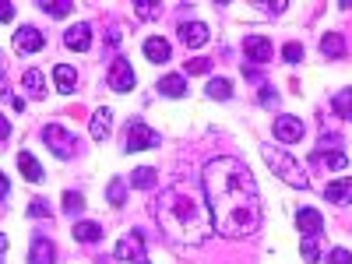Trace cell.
<instances>
[{"instance_id": "obj_1", "label": "cell", "mask_w": 352, "mask_h": 264, "mask_svg": "<svg viewBox=\"0 0 352 264\" xmlns=\"http://www.w3.org/2000/svg\"><path fill=\"white\" fill-rule=\"evenodd\" d=\"M201 190L219 236H254L261 226V194L254 173L236 155H215L201 169Z\"/></svg>"}, {"instance_id": "obj_2", "label": "cell", "mask_w": 352, "mask_h": 264, "mask_svg": "<svg viewBox=\"0 0 352 264\" xmlns=\"http://www.w3.org/2000/svg\"><path fill=\"white\" fill-rule=\"evenodd\" d=\"M155 219L162 226V232L173 243H201L212 229V215L201 208V201L190 197L184 187H169L159 194L155 204Z\"/></svg>"}, {"instance_id": "obj_3", "label": "cell", "mask_w": 352, "mask_h": 264, "mask_svg": "<svg viewBox=\"0 0 352 264\" xmlns=\"http://www.w3.org/2000/svg\"><path fill=\"white\" fill-rule=\"evenodd\" d=\"M261 155H264V162H268V169L278 176L282 184H289V187H296V190H310V180H307V173H303V166L292 159L289 152H282V148H275V144H261Z\"/></svg>"}, {"instance_id": "obj_4", "label": "cell", "mask_w": 352, "mask_h": 264, "mask_svg": "<svg viewBox=\"0 0 352 264\" xmlns=\"http://www.w3.org/2000/svg\"><path fill=\"white\" fill-rule=\"evenodd\" d=\"M43 141L53 148V155H60V159H71L78 152V141H74V134L64 124H46L43 127Z\"/></svg>"}, {"instance_id": "obj_5", "label": "cell", "mask_w": 352, "mask_h": 264, "mask_svg": "<svg viewBox=\"0 0 352 264\" xmlns=\"http://www.w3.org/2000/svg\"><path fill=\"white\" fill-rule=\"evenodd\" d=\"M155 144H159V134L144 124V120H131V124H127V141H124L127 155L144 152V148H155Z\"/></svg>"}, {"instance_id": "obj_6", "label": "cell", "mask_w": 352, "mask_h": 264, "mask_svg": "<svg viewBox=\"0 0 352 264\" xmlns=\"http://www.w3.org/2000/svg\"><path fill=\"white\" fill-rule=\"evenodd\" d=\"M116 261H131V264H148V250H144V236L138 229H131L127 236L116 243Z\"/></svg>"}, {"instance_id": "obj_7", "label": "cell", "mask_w": 352, "mask_h": 264, "mask_svg": "<svg viewBox=\"0 0 352 264\" xmlns=\"http://www.w3.org/2000/svg\"><path fill=\"white\" fill-rule=\"evenodd\" d=\"M138 85V78H134V67L124 60H113V67H109V88L113 92H131V88Z\"/></svg>"}, {"instance_id": "obj_8", "label": "cell", "mask_w": 352, "mask_h": 264, "mask_svg": "<svg viewBox=\"0 0 352 264\" xmlns=\"http://www.w3.org/2000/svg\"><path fill=\"white\" fill-rule=\"evenodd\" d=\"M43 46H46V39H43V32L36 25H21L14 32V50L18 53H39Z\"/></svg>"}, {"instance_id": "obj_9", "label": "cell", "mask_w": 352, "mask_h": 264, "mask_svg": "<svg viewBox=\"0 0 352 264\" xmlns=\"http://www.w3.org/2000/svg\"><path fill=\"white\" fill-rule=\"evenodd\" d=\"M64 46L74 50V53H85V50H92V25H71L67 32H64Z\"/></svg>"}, {"instance_id": "obj_10", "label": "cell", "mask_w": 352, "mask_h": 264, "mask_svg": "<svg viewBox=\"0 0 352 264\" xmlns=\"http://www.w3.org/2000/svg\"><path fill=\"white\" fill-rule=\"evenodd\" d=\"M275 138L282 141V144H296L300 138H303V124L296 120V116H275Z\"/></svg>"}, {"instance_id": "obj_11", "label": "cell", "mask_w": 352, "mask_h": 264, "mask_svg": "<svg viewBox=\"0 0 352 264\" xmlns=\"http://www.w3.org/2000/svg\"><path fill=\"white\" fill-rule=\"evenodd\" d=\"M180 39H184V46L197 50V46H204L212 39V32H208V25H204V21H187V25H180Z\"/></svg>"}, {"instance_id": "obj_12", "label": "cell", "mask_w": 352, "mask_h": 264, "mask_svg": "<svg viewBox=\"0 0 352 264\" xmlns=\"http://www.w3.org/2000/svg\"><path fill=\"white\" fill-rule=\"evenodd\" d=\"M28 264H56V247L46 236H36L28 247Z\"/></svg>"}, {"instance_id": "obj_13", "label": "cell", "mask_w": 352, "mask_h": 264, "mask_svg": "<svg viewBox=\"0 0 352 264\" xmlns=\"http://www.w3.org/2000/svg\"><path fill=\"white\" fill-rule=\"evenodd\" d=\"M53 85H56V92H60V96H71L78 88V71L71 64H56L53 67Z\"/></svg>"}, {"instance_id": "obj_14", "label": "cell", "mask_w": 352, "mask_h": 264, "mask_svg": "<svg viewBox=\"0 0 352 264\" xmlns=\"http://www.w3.org/2000/svg\"><path fill=\"white\" fill-rule=\"evenodd\" d=\"M243 50H247V60H250V64H268V60H272V43L261 39V36H250V39L243 43Z\"/></svg>"}, {"instance_id": "obj_15", "label": "cell", "mask_w": 352, "mask_h": 264, "mask_svg": "<svg viewBox=\"0 0 352 264\" xmlns=\"http://www.w3.org/2000/svg\"><path fill=\"white\" fill-rule=\"evenodd\" d=\"M296 226H300L303 236H317V232L324 229V219H320L317 208H300V212H296Z\"/></svg>"}, {"instance_id": "obj_16", "label": "cell", "mask_w": 352, "mask_h": 264, "mask_svg": "<svg viewBox=\"0 0 352 264\" xmlns=\"http://www.w3.org/2000/svg\"><path fill=\"white\" fill-rule=\"evenodd\" d=\"M109 124H113V109L109 106H99L92 124H88V131H92V141H106L109 138Z\"/></svg>"}, {"instance_id": "obj_17", "label": "cell", "mask_w": 352, "mask_h": 264, "mask_svg": "<svg viewBox=\"0 0 352 264\" xmlns=\"http://www.w3.org/2000/svg\"><path fill=\"white\" fill-rule=\"evenodd\" d=\"M144 56H148L152 64H166L169 56H173V46L162 36H152V39H144Z\"/></svg>"}, {"instance_id": "obj_18", "label": "cell", "mask_w": 352, "mask_h": 264, "mask_svg": "<svg viewBox=\"0 0 352 264\" xmlns=\"http://www.w3.org/2000/svg\"><path fill=\"white\" fill-rule=\"evenodd\" d=\"M324 197L331 204H352V180H335L324 187Z\"/></svg>"}, {"instance_id": "obj_19", "label": "cell", "mask_w": 352, "mask_h": 264, "mask_svg": "<svg viewBox=\"0 0 352 264\" xmlns=\"http://www.w3.org/2000/svg\"><path fill=\"white\" fill-rule=\"evenodd\" d=\"M204 96L215 99V102H226V99L232 96V81H229V78H212L208 85H204Z\"/></svg>"}, {"instance_id": "obj_20", "label": "cell", "mask_w": 352, "mask_h": 264, "mask_svg": "<svg viewBox=\"0 0 352 264\" xmlns=\"http://www.w3.org/2000/svg\"><path fill=\"white\" fill-rule=\"evenodd\" d=\"M159 92L169 96V99H180V96H187V81H184L180 74H166V78L159 81Z\"/></svg>"}, {"instance_id": "obj_21", "label": "cell", "mask_w": 352, "mask_h": 264, "mask_svg": "<svg viewBox=\"0 0 352 264\" xmlns=\"http://www.w3.org/2000/svg\"><path fill=\"white\" fill-rule=\"evenodd\" d=\"M74 240L78 243H99L102 240V226L99 222H78L74 226Z\"/></svg>"}, {"instance_id": "obj_22", "label": "cell", "mask_w": 352, "mask_h": 264, "mask_svg": "<svg viewBox=\"0 0 352 264\" xmlns=\"http://www.w3.org/2000/svg\"><path fill=\"white\" fill-rule=\"evenodd\" d=\"M18 169H21L25 180H32V184H39V180H43V166L32 159V152H21V155H18Z\"/></svg>"}, {"instance_id": "obj_23", "label": "cell", "mask_w": 352, "mask_h": 264, "mask_svg": "<svg viewBox=\"0 0 352 264\" xmlns=\"http://www.w3.org/2000/svg\"><path fill=\"white\" fill-rule=\"evenodd\" d=\"M155 176H159V173H155L152 166H141V169L131 173V187H138V190H152V187H155Z\"/></svg>"}, {"instance_id": "obj_24", "label": "cell", "mask_w": 352, "mask_h": 264, "mask_svg": "<svg viewBox=\"0 0 352 264\" xmlns=\"http://www.w3.org/2000/svg\"><path fill=\"white\" fill-rule=\"evenodd\" d=\"M36 8H39V11H46L50 18H64V14H71V11H74L71 0H39Z\"/></svg>"}, {"instance_id": "obj_25", "label": "cell", "mask_w": 352, "mask_h": 264, "mask_svg": "<svg viewBox=\"0 0 352 264\" xmlns=\"http://www.w3.org/2000/svg\"><path fill=\"white\" fill-rule=\"evenodd\" d=\"M320 50H324V56H345V39L338 32H328L320 39Z\"/></svg>"}, {"instance_id": "obj_26", "label": "cell", "mask_w": 352, "mask_h": 264, "mask_svg": "<svg viewBox=\"0 0 352 264\" xmlns=\"http://www.w3.org/2000/svg\"><path fill=\"white\" fill-rule=\"evenodd\" d=\"M314 162H324L328 169H345L349 166V155L345 152H314Z\"/></svg>"}, {"instance_id": "obj_27", "label": "cell", "mask_w": 352, "mask_h": 264, "mask_svg": "<svg viewBox=\"0 0 352 264\" xmlns=\"http://www.w3.org/2000/svg\"><path fill=\"white\" fill-rule=\"evenodd\" d=\"M106 201L113 204V208H124V201H127V184L124 180H113L106 187Z\"/></svg>"}, {"instance_id": "obj_28", "label": "cell", "mask_w": 352, "mask_h": 264, "mask_svg": "<svg viewBox=\"0 0 352 264\" xmlns=\"http://www.w3.org/2000/svg\"><path fill=\"white\" fill-rule=\"evenodd\" d=\"M331 106H335V113L342 116V120H352V88H345V92H338V96L331 99Z\"/></svg>"}, {"instance_id": "obj_29", "label": "cell", "mask_w": 352, "mask_h": 264, "mask_svg": "<svg viewBox=\"0 0 352 264\" xmlns=\"http://www.w3.org/2000/svg\"><path fill=\"white\" fill-rule=\"evenodd\" d=\"M21 85H25V88H28V92H32L36 99H39V96L46 92V78H43L39 71H25V78H21Z\"/></svg>"}, {"instance_id": "obj_30", "label": "cell", "mask_w": 352, "mask_h": 264, "mask_svg": "<svg viewBox=\"0 0 352 264\" xmlns=\"http://www.w3.org/2000/svg\"><path fill=\"white\" fill-rule=\"evenodd\" d=\"M300 254H303V261H320V240L317 236H303V243H300Z\"/></svg>"}, {"instance_id": "obj_31", "label": "cell", "mask_w": 352, "mask_h": 264, "mask_svg": "<svg viewBox=\"0 0 352 264\" xmlns=\"http://www.w3.org/2000/svg\"><path fill=\"white\" fill-rule=\"evenodd\" d=\"M81 208H85V197H81L78 190H67V194H64V212H67V215H81Z\"/></svg>"}, {"instance_id": "obj_32", "label": "cell", "mask_w": 352, "mask_h": 264, "mask_svg": "<svg viewBox=\"0 0 352 264\" xmlns=\"http://www.w3.org/2000/svg\"><path fill=\"white\" fill-rule=\"evenodd\" d=\"M282 56H285V64H300V60H303V46H300V43H285Z\"/></svg>"}, {"instance_id": "obj_33", "label": "cell", "mask_w": 352, "mask_h": 264, "mask_svg": "<svg viewBox=\"0 0 352 264\" xmlns=\"http://www.w3.org/2000/svg\"><path fill=\"white\" fill-rule=\"evenodd\" d=\"M134 8H138L141 18H159V14H162V4H144V0H138Z\"/></svg>"}, {"instance_id": "obj_34", "label": "cell", "mask_w": 352, "mask_h": 264, "mask_svg": "<svg viewBox=\"0 0 352 264\" xmlns=\"http://www.w3.org/2000/svg\"><path fill=\"white\" fill-rule=\"evenodd\" d=\"M328 264H352V254H349L345 247H335V250L328 254Z\"/></svg>"}, {"instance_id": "obj_35", "label": "cell", "mask_w": 352, "mask_h": 264, "mask_svg": "<svg viewBox=\"0 0 352 264\" xmlns=\"http://www.w3.org/2000/svg\"><path fill=\"white\" fill-rule=\"evenodd\" d=\"M208 60H201V56H194V60H187V74H208Z\"/></svg>"}, {"instance_id": "obj_36", "label": "cell", "mask_w": 352, "mask_h": 264, "mask_svg": "<svg viewBox=\"0 0 352 264\" xmlns=\"http://www.w3.org/2000/svg\"><path fill=\"white\" fill-rule=\"evenodd\" d=\"M28 215H32V219H36V215L46 219V215H50V204H46V201H32V204H28Z\"/></svg>"}, {"instance_id": "obj_37", "label": "cell", "mask_w": 352, "mask_h": 264, "mask_svg": "<svg viewBox=\"0 0 352 264\" xmlns=\"http://www.w3.org/2000/svg\"><path fill=\"white\" fill-rule=\"evenodd\" d=\"M261 102L268 106V109H275V106H278V92H275V88H264V92H261Z\"/></svg>"}, {"instance_id": "obj_38", "label": "cell", "mask_w": 352, "mask_h": 264, "mask_svg": "<svg viewBox=\"0 0 352 264\" xmlns=\"http://www.w3.org/2000/svg\"><path fill=\"white\" fill-rule=\"evenodd\" d=\"M11 18H14V4H11V0H0V25L11 21Z\"/></svg>"}, {"instance_id": "obj_39", "label": "cell", "mask_w": 352, "mask_h": 264, "mask_svg": "<svg viewBox=\"0 0 352 264\" xmlns=\"http://www.w3.org/2000/svg\"><path fill=\"white\" fill-rule=\"evenodd\" d=\"M8 194H11V184H8V176L0 173V201H8Z\"/></svg>"}, {"instance_id": "obj_40", "label": "cell", "mask_w": 352, "mask_h": 264, "mask_svg": "<svg viewBox=\"0 0 352 264\" xmlns=\"http://www.w3.org/2000/svg\"><path fill=\"white\" fill-rule=\"evenodd\" d=\"M8 134H11V124H8V116H0V141H8Z\"/></svg>"}, {"instance_id": "obj_41", "label": "cell", "mask_w": 352, "mask_h": 264, "mask_svg": "<svg viewBox=\"0 0 352 264\" xmlns=\"http://www.w3.org/2000/svg\"><path fill=\"white\" fill-rule=\"evenodd\" d=\"M8 254V236H0V257Z\"/></svg>"}, {"instance_id": "obj_42", "label": "cell", "mask_w": 352, "mask_h": 264, "mask_svg": "<svg viewBox=\"0 0 352 264\" xmlns=\"http://www.w3.org/2000/svg\"><path fill=\"white\" fill-rule=\"evenodd\" d=\"M0 74H4V53H0Z\"/></svg>"}]
</instances>
